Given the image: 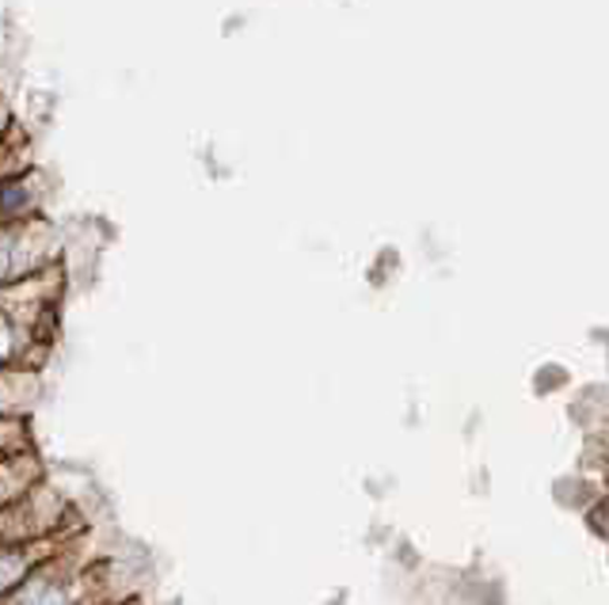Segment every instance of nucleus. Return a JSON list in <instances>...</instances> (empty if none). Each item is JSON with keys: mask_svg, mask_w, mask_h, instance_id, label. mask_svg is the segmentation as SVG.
Returning a JSON list of instances; mask_svg holds the SVG:
<instances>
[{"mask_svg": "<svg viewBox=\"0 0 609 605\" xmlns=\"http://www.w3.org/2000/svg\"><path fill=\"white\" fill-rule=\"evenodd\" d=\"M53 260H58V233L39 213L0 225V290L47 271Z\"/></svg>", "mask_w": 609, "mask_h": 605, "instance_id": "nucleus-1", "label": "nucleus"}, {"mask_svg": "<svg viewBox=\"0 0 609 605\" xmlns=\"http://www.w3.org/2000/svg\"><path fill=\"white\" fill-rule=\"evenodd\" d=\"M58 548L61 541L53 537V533L50 537H31V541H4V545H0V598H8V594H12L42 559L58 553Z\"/></svg>", "mask_w": 609, "mask_h": 605, "instance_id": "nucleus-2", "label": "nucleus"}, {"mask_svg": "<svg viewBox=\"0 0 609 605\" xmlns=\"http://www.w3.org/2000/svg\"><path fill=\"white\" fill-rule=\"evenodd\" d=\"M34 343V324L0 305V370H20Z\"/></svg>", "mask_w": 609, "mask_h": 605, "instance_id": "nucleus-3", "label": "nucleus"}, {"mask_svg": "<svg viewBox=\"0 0 609 605\" xmlns=\"http://www.w3.org/2000/svg\"><path fill=\"white\" fill-rule=\"evenodd\" d=\"M34 393V377H23L20 370H0V420L20 412V404Z\"/></svg>", "mask_w": 609, "mask_h": 605, "instance_id": "nucleus-4", "label": "nucleus"}, {"mask_svg": "<svg viewBox=\"0 0 609 605\" xmlns=\"http://www.w3.org/2000/svg\"><path fill=\"white\" fill-rule=\"evenodd\" d=\"M4 450H27V434L20 431V423L8 415V420H0V453Z\"/></svg>", "mask_w": 609, "mask_h": 605, "instance_id": "nucleus-5", "label": "nucleus"}, {"mask_svg": "<svg viewBox=\"0 0 609 605\" xmlns=\"http://www.w3.org/2000/svg\"><path fill=\"white\" fill-rule=\"evenodd\" d=\"M8 133H12V111H8V103L0 100V145H4Z\"/></svg>", "mask_w": 609, "mask_h": 605, "instance_id": "nucleus-6", "label": "nucleus"}]
</instances>
